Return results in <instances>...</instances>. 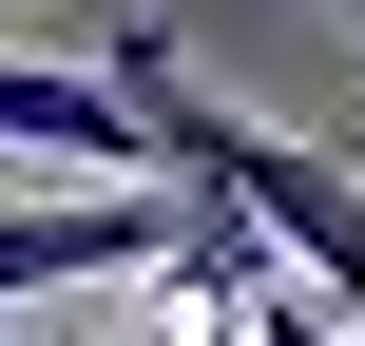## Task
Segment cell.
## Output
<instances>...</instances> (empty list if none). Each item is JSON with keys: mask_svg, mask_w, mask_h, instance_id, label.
Masks as SVG:
<instances>
[{"mask_svg": "<svg viewBox=\"0 0 365 346\" xmlns=\"http://www.w3.org/2000/svg\"><path fill=\"white\" fill-rule=\"evenodd\" d=\"M96 77H115V116L154 135V173H173V193H212V212H231V231L269 250V270L346 289V327H365V173H346V154H308V135L231 116V96H212V77H192V58L154 39V19H135V39L96 58Z\"/></svg>", "mask_w": 365, "mask_h": 346, "instance_id": "cell-1", "label": "cell"}, {"mask_svg": "<svg viewBox=\"0 0 365 346\" xmlns=\"http://www.w3.org/2000/svg\"><path fill=\"white\" fill-rule=\"evenodd\" d=\"M0 154H58V173H96V193L154 173V135L115 116V77H38V58H0Z\"/></svg>", "mask_w": 365, "mask_h": 346, "instance_id": "cell-2", "label": "cell"}, {"mask_svg": "<svg viewBox=\"0 0 365 346\" xmlns=\"http://www.w3.org/2000/svg\"><path fill=\"white\" fill-rule=\"evenodd\" d=\"M0 346H19V327H0Z\"/></svg>", "mask_w": 365, "mask_h": 346, "instance_id": "cell-3", "label": "cell"}]
</instances>
